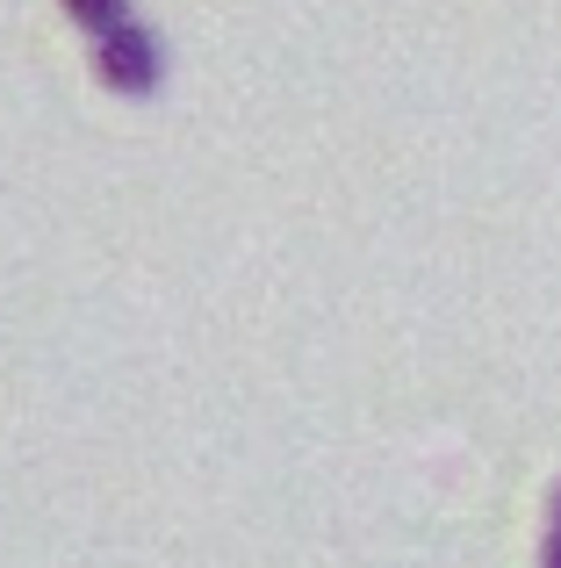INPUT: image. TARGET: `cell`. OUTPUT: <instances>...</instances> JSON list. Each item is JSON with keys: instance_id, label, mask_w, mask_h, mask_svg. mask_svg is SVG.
Instances as JSON below:
<instances>
[{"instance_id": "6da1fadb", "label": "cell", "mask_w": 561, "mask_h": 568, "mask_svg": "<svg viewBox=\"0 0 561 568\" xmlns=\"http://www.w3.org/2000/svg\"><path fill=\"white\" fill-rule=\"evenodd\" d=\"M94 80L109 87V94H159V80H166V43H159V29H144L137 14H130L123 29H109V37H94Z\"/></svg>"}, {"instance_id": "3957f363", "label": "cell", "mask_w": 561, "mask_h": 568, "mask_svg": "<svg viewBox=\"0 0 561 568\" xmlns=\"http://www.w3.org/2000/svg\"><path fill=\"white\" fill-rule=\"evenodd\" d=\"M540 568H561V489L548 504V540H540Z\"/></svg>"}, {"instance_id": "7a4b0ae2", "label": "cell", "mask_w": 561, "mask_h": 568, "mask_svg": "<svg viewBox=\"0 0 561 568\" xmlns=\"http://www.w3.org/2000/svg\"><path fill=\"white\" fill-rule=\"evenodd\" d=\"M58 8H65V22H80L86 37H109V29H123L130 14H137L130 0H58Z\"/></svg>"}]
</instances>
